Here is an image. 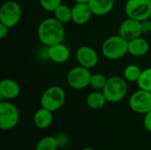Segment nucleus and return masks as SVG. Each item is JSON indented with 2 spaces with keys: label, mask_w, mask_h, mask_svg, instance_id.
<instances>
[{
  "label": "nucleus",
  "mask_w": 151,
  "mask_h": 150,
  "mask_svg": "<svg viewBox=\"0 0 151 150\" xmlns=\"http://www.w3.org/2000/svg\"><path fill=\"white\" fill-rule=\"evenodd\" d=\"M37 36L39 41L46 47L64 42L65 30L64 24L57 19L47 18L41 21L37 28Z\"/></svg>",
  "instance_id": "f257e3e1"
},
{
  "label": "nucleus",
  "mask_w": 151,
  "mask_h": 150,
  "mask_svg": "<svg viewBox=\"0 0 151 150\" xmlns=\"http://www.w3.org/2000/svg\"><path fill=\"white\" fill-rule=\"evenodd\" d=\"M102 53L109 60H118L128 53V42L119 34L107 37L102 44Z\"/></svg>",
  "instance_id": "f03ea898"
},
{
  "label": "nucleus",
  "mask_w": 151,
  "mask_h": 150,
  "mask_svg": "<svg viewBox=\"0 0 151 150\" xmlns=\"http://www.w3.org/2000/svg\"><path fill=\"white\" fill-rule=\"evenodd\" d=\"M109 103H118L122 101L128 91L127 81L120 76H111L102 90Z\"/></svg>",
  "instance_id": "7ed1b4c3"
},
{
  "label": "nucleus",
  "mask_w": 151,
  "mask_h": 150,
  "mask_svg": "<svg viewBox=\"0 0 151 150\" xmlns=\"http://www.w3.org/2000/svg\"><path fill=\"white\" fill-rule=\"evenodd\" d=\"M65 92L59 86L48 88L42 95L41 106L52 112L58 111L65 102Z\"/></svg>",
  "instance_id": "20e7f679"
},
{
  "label": "nucleus",
  "mask_w": 151,
  "mask_h": 150,
  "mask_svg": "<svg viewBox=\"0 0 151 150\" xmlns=\"http://www.w3.org/2000/svg\"><path fill=\"white\" fill-rule=\"evenodd\" d=\"M22 9L20 4L14 0L5 1L0 8V23L9 28L15 27L20 20Z\"/></svg>",
  "instance_id": "39448f33"
},
{
  "label": "nucleus",
  "mask_w": 151,
  "mask_h": 150,
  "mask_svg": "<svg viewBox=\"0 0 151 150\" xmlns=\"http://www.w3.org/2000/svg\"><path fill=\"white\" fill-rule=\"evenodd\" d=\"M127 18L139 21L150 19L151 15V0H127L125 4Z\"/></svg>",
  "instance_id": "423d86ee"
},
{
  "label": "nucleus",
  "mask_w": 151,
  "mask_h": 150,
  "mask_svg": "<svg viewBox=\"0 0 151 150\" xmlns=\"http://www.w3.org/2000/svg\"><path fill=\"white\" fill-rule=\"evenodd\" d=\"M91 75L90 69L79 65L69 70L66 75V81L72 88L81 90L89 86Z\"/></svg>",
  "instance_id": "0eeeda50"
},
{
  "label": "nucleus",
  "mask_w": 151,
  "mask_h": 150,
  "mask_svg": "<svg viewBox=\"0 0 151 150\" xmlns=\"http://www.w3.org/2000/svg\"><path fill=\"white\" fill-rule=\"evenodd\" d=\"M19 119L18 108L8 101L0 103V128L4 131L14 128Z\"/></svg>",
  "instance_id": "6e6552de"
},
{
  "label": "nucleus",
  "mask_w": 151,
  "mask_h": 150,
  "mask_svg": "<svg viewBox=\"0 0 151 150\" xmlns=\"http://www.w3.org/2000/svg\"><path fill=\"white\" fill-rule=\"evenodd\" d=\"M130 109L138 114H146L151 111V92L140 89L133 93L129 98Z\"/></svg>",
  "instance_id": "1a4fd4ad"
},
{
  "label": "nucleus",
  "mask_w": 151,
  "mask_h": 150,
  "mask_svg": "<svg viewBox=\"0 0 151 150\" xmlns=\"http://www.w3.org/2000/svg\"><path fill=\"white\" fill-rule=\"evenodd\" d=\"M75 57L78 64L86 68L91 69L96 66L99 61V57L96 50L90 46H81L77 49Z\"/></svg>",
  "instance_id": "9d476101"
},
{
  "label": "nucleus",
  "mask_w": 151,
  "mask_h": 150,
  "mask_svg": "<svg viewBox=\"0 0 151 150\" xmlns=\"http://www.w3.org/2000/svg\"><path fill=\"white\" fill-rule=\"evenodd\" d=\"M142 34L143 32L141 21L131 18L125 19L119 27V34L127 42L142 36Z\"/></svg>",
  "instance_id": "9b49d317"
},
{
  "label": "nucleus",
  "mask_w": 151,
  "mask_h": 150,
  "mask_svg": "<svg viewBox=\"0 0 151 150\" xmlns=\"http://www.w3.org/2000/svg\"><path fill=\"white\" fill-rule=\"evenodd\" d=\"M47 57L56 64H64L70 57V50L63 42L47 47Z\"/></svg>",
  "instance_id": "f8f14e48"
},
{
  "label": "nucleus",
  "mask_w": 151,
  "mask_h": 150,
  "mask_svg": "<svg viewBox=\"0 0 151 150\" xmlns=\"http://www.w3.org/2000/svg\"><path fill=\"white\" fill-rule=\"evenodd\" d=\"M20 87L17 81L12 79L6 78L0 81V97L3 100H12L19 96Z\"/></svg>",
  "instance_id": "ddd939ff"
},
{
  "label": "nucleus",
  "mask_w": 151,
  "mask_h": 150,
  "mask_svg": "<svg viewBox=\"0 0 151 150\" xmlns=\"http://www.w3.org/2000/svg\"><path fill=\"white\" fill-rule=\"evenodd\" d=\"M93 15L88 4H75L72 7V21L76 25H85Z\"/></svg>",
  "instance_id": "4468645a"
},
{
  "label": "nucleus",
  "mask_w": 151,
  "mask_h": 150,
  "mask_svg": "<svg viewBox=\"0 0 151 150\" xmlns=\"http://www.w3.org/2000/svg\"><path fill=\"white\" fill-rule=\"evenodd\" d=\"M150 50L149 42L142 36L128 42V53L135 57L145 56Z\"/></svg>",
  "instance_id": "2eb2a0df"
},
{
  "label": "nucleus",
  "mask_w": 151,
  "mask_h": 150,
  "mask_svg": "<svg viewBox=\"0 0 151 150\" xmlns=\"http://www.w3.org/2000/svg\"><path fill=\"white\" fill-rule=\"evenodd\" d=\"M114 3V0H89L88 5L93 15L104 16L111 11Z\"/></svg>",
  "instance_id": "dca6fc26"
},
{
  "label": "nucleus",
  "mask_w": 151,
  "mask_h": 150,
  "mask_svg": "<svg viewBox=\"0 0 151 150\" xmlns=\"http://www.w3.org/2000/svg\"><path fill=\"white\" fill-rule=\"evenodd\" d=\"M53 112L45 109H39L34 115V124L39 129H46L50 127L53 122Z\"/></svg>",
  "instance_id": "f3484780"
},
{
  "label": "nucleus",
  "mask_w": 151,
  "mask_h": 150,
  "mask_svg": "<svg viewBox=\"0 0 151 150\" xmlns=\"http://www.w3.org/2000/svg\"><path fill=\"white\" fill-rule=\"evenodd\" d=\"M86 103L90 109L100 110L103 107H104V105L107 103V100L103 91L95 90L88 95L86 98Z\"/></svg>",
  "instance_id": "a211bd4d"
},
{
  "label": "nucleus",
  "mask_w": 151,
  "mask_h": 150,
  "mask_svg": "<svg viewBox=\"0 0 151 150\" xmlns=\"http://www.w3.org/2000/svg\"><path fill=\"white\" fill-rule=\"evenodd\" d=\"M54 18L57 19L62 24H66L72 21V8L66 4H61L53 11Z\"/></svg>",
  "instance_id": "6ab92c4d"
},
{
  "label": "nucleus",
  "mask_w": 151,
  "mask_h": 150,
  "mask_svg": "<svg viewBox=\"0 0 151 150\" xmlns=\"http://www.w3.org/2000/svg\"><path fill=\"white\" fill-rule=\"evenodd\" d=\"M142 70L136 65L131 64L126 66L123 72L124 78L127 81L129 82H137L141 74H142Z\"/></svg>",
  "instance_id": "aec40b11"
},
{
  "label": "nucleus",
  "mask_w": 151,
  "mask_h": 150,
  "mask_svg": "<svg viewBox=\"0 0 151 150\" xmlns=\"http://www.w3.org/2000/svg\"><path fill=\"white\" fill-rule=\"evenodd\" d=\"M58 148V141L55 137L47 136L41 139L37 145L35 146V150H57Z\"/></svg>",
  "instance_id": "412c9836"
},
{
  "label": "nucleus",
  "mask_w": 151,
  "mask_h": 150,
  "mask_svg": "<svg viewBox=\"0 0 151 150\" xmlns=\"http://www.w3.org/2000/svg\"><path fill=\"white\" fill-rule=\"evenodd\" d=\"M136 83L140 89L151 92V67L142 70V74Z\"/></svg>",
  "instance_id": "4be33fe9"
},
{
  "label": "nucleus",
  "mask_w": 151,
  "mask_h": 150,
  "mask_svg": "<svg viewBox=\"0 0 151 150\" xmlns=\"http://www.w3.org/2000/svg\"><path fill=\"white\" fill-rule=\"evenodd\" d=\"M107 80L108 78L102 73H92L89 86L95 90L102 91L107 82Z\"/></svg>",
  "instance_id": "5701e85b"
},
{
  "label": "nucleus",
  "mask_w": 151,
  "mask_h": 150,
  "mask_svg": "<svg viewBox=\"0 0 151 150\" xmlns=\"http://www.w3.org/2000/svg\"><path fill=\"white\" fill-rule=\"evenodd\" d=\"M61 1L62 0H39V3L43 10L53 12L56 8L62 4Z\"/></svg>",
  "instance_id": "b1692460"
},
{
  "label": "nucleus",
  "mask_w": 151,
  "mask_h": 150,
  "mask_svg": "<svg viewBox=\"0 0 151 150\" xmlns=\"http://www.w3.org/2000/svg\"><path fill=\"white\" fill-rule=\"evenodd\" d=\"M142 23V32L143 33H151V19H144L142 21H141Z\"/></svg>",
  "instance_id": "393cba45"
},
{
  "label": "nucleus",
  "mask_w": 151,
  "mask_h": 150,
  "mask_svg": "<svg viewBox=\"0 0 151 150\" xmlns=\"http://www.w3.org/2000/svg\"><path fill=\"white\" fill-rule=\"evenodd\" d=\"M143 124L147 131L151 133V111L145 114L144 119H143Z\"/></svg>",
  "instance_id": "a878e982"
},
{
  "label": "nucleus",
  "mask_w": 151,
  "mask_h": 150,
  "mask_svg": "<svg viewBox=\"0 0 151 150\" xmlns=\"http://www.w3.org/2000/svg\"><path fill=\"white\" fill-rule=\"evenodd\" d=\"M9 29L10 28L8 27H6L5 25L0 23V38L1 39H4L8 35Z\"/></svg>",
  "instance_id": "bb28decb"
},
{
  "label": "nucleus",
  "mask_w": 151,
  "mask_h": 150,
  "mask_svg": "<svg viewBox=\"0 0 151 150\" xmlns=\"http://www.w3.org/2000/svg\"><path fill=\"white\" fill-rule=\"evenodd\" d=\"M75 4H88L89 0H73Z\"/></svg>",
  "instance_id": "cd10ccee"
},
{
  "label": "nucleus",
  "mask_w": 151,
  "mask_h": 150,
  "mask_svg": "<svg viewBox=\"0 0 151 150\" xmlns=\"http://www.w3.org/2000/svg\"><path fill=\"white\" fill-rule=\"evenodd\" d=\"M82 150H95L94 149H92V148H85V149H83Z\"/></svg>",
  "instance_id": "c85d7f7f"
},
{
  "label": "nucleus",
  "mask_w": 151,
  "mask_h": 150,
  "mask_svg": "<svg viewBox=\"0 0 151 150\" xmlns=\"http://www.w3.org/2000/svg\"><path fill=\"white\" fill-rule=\"evenodd\" d=\"M150 19H151V15H150Z\"/></svg>",
  "instance_id": "c756f323"
}]
</instances>
